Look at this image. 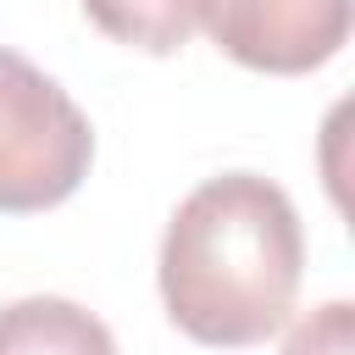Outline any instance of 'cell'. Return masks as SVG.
<instances>
[{
  "mask_svg": "<svg viewBox=\"0 0 355 355\" xmlns=\"http://www.w3.org/2000/svg\"><path fill=\"white\" fill-rule=\"evenodd\" d=\"M300 272V211L255 172L205 178L172 211L161 239L166 316L211 349H250L272 338L294 311Z\"/></svg>",
  "mask_w": 355,
  "mask_h": 355,
  "instance_id": "obj_1",
  "label": "cell"
},
{
  "mask_svg": "<svg viewBox=\"0 0 355 355\" xmlns=\"http://www.w3.org/2000/svg\"><path fill=\"white\" fill-rule=\"evenodd\" d=\"M94 161V128L78 100L28 55L0 44V211L61 205Z\"/></svg>",
  "mask_w": 355,
  "mask_h": 355,
  "instance_id": "obj_2",
  "label": "cell"
},
{
  "mask_svg": "<svg viewBox=\"0 0 355 355\" xmlns=\"http://www.w3.org/2000/svg\"><path fill=\"white\" fill-rule=\"evenodd\" d=\"M200 22L250 72L300 78L349 39V0H200Z\"/></svg>",
  "mask_w": 355,
  "mask_h": 355,
  "instance_id": "obj_3",
  "label": "cell"
},
{
  "mask_svg": "<svg viewBox=\"0 0 355 355\" xmlns=\"http://www.w3.org/2000/svg\"><path fill=\"white\" fill-rule=\"evenodd\" d=\"M0 355H116V338L78 300L28 294L0 311Z\"/></svg>",
  "mask_w": 355,
  "mask_h": 355,
  "instance_id": "obj_4",
  "label": "cell"
},
{
  "mask_svg": "<svg viewBox=\"0 0 355 355\" xmlns=\"http://www.w3.org/2000/svg\"><path fill=\"white\" fill-rule=\"evenodd\" d=\"M89 22L144 55H172L200 28V0H83Z\"/></svg>",
  "mask_w": 355,
  "mask_h": 355,
  "instance_id": "obj_5",
  "label": "cell"
},
{
  "mask_svg": "<svg viewBox=\"0 0 355 355\" xmlns=\"http://www.w3.org/2000/svg\"><path fill=\"white\" fill-rule=\"evenodd\" d=\"M283 355H355V305L327 300L311 316H300L294 333L283 338Z\"/></svg>",
  "mask_w": 355,
  "mask_h": 355,
  "instance_id": "obj_6",
  "label": "cell"
}]
</instances>
